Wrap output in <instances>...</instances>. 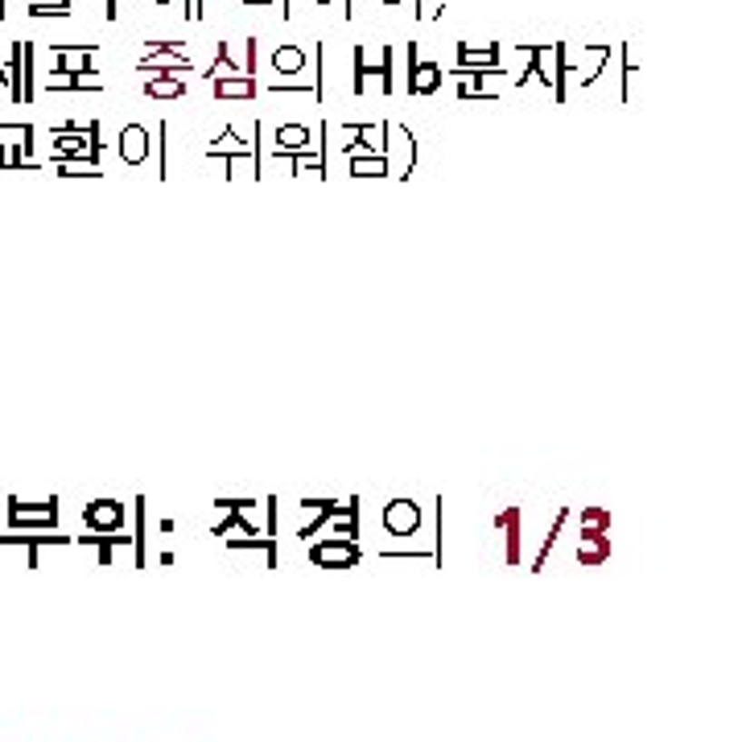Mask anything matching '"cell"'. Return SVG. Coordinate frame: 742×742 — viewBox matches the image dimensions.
Here are the masks:
<instances>
[{
  "label": "cell",
  "mask_w": 742,
  "mask_h": 742,
  "mask_svg": "<svg viewBox=\"0 0 742 742\" xmlns=\"http://www.w3.org/2000/svg\"><path fill=\"white\" fill-rule=\"evenodd\" d=\"M29 157L21 149H13V144H0V170H29Z\"/></svg>",
  "instance_id": "d590c367"
},
{
  "label": "cell",
  "mask_w": 742,
  "mask_h": 742,
  "mask_svg": "<svg viewBox=\"0 0 742 742\" xmlns=\"http://www.w3.org/2000/svg\"><path fill=\"white\" fill-rule=\"evenodd\" d=\"M618 58H623V74H618V79H623V91H618V99H623V104H627V99H631V74H635V54H631V42H623V45H618Z\"/></svg>",
  "instance_id": "836d02e7"
},
{
  "label": "cell",
  "mask_w": 742,
  "mask_h": 742,
  "mask_svg": "<svg viewBox=\"0 0 742 742\" xmlns=\"http://www.w3.org/2000/svg\"><path fill=\"white\" fill-rule=\"evenodd\" d=\"M232 74H243V66L232 58V42H215V63L206 71V79H232Z\"/></svg>",
  "instance_id": "83f0119b"
},
{
  "label": "cell",
  "mask_w": 742,
  "mask_h": 742,
  "mask_svg": "<svg viewBox=\"0 0 742 742\" xmlns=\"http://www.w3.org/2000/svg\"><path fill=\"white\" fill-rule=\"evenodd\" d=\"M351 54H355V79H351V87H355V95H363V91H367V79H371V74L380 79V63H371L367 45H355Z\"/></svg>",
  "instance_id": "f546056e"
},
{
  "label": "cell",
  "mask_w": 742,
  "mask_h": 742,
  "mask_svg": "<svg viewBox=\"0 0 742 742\" xmlns=\"http://www.w3.org/2000/svg\"><path fill=\"white\" fill-rule=\"evenodd\" d=\"M165 133H170V128L157 124V178H170V162H165V149H170V144H165Z\"/></svg>",
  "instance_id": "ab89813d"
},
{
  "label": "cell",
  "mask_w": 742,
  "mask_h": 742,
  "mask_svg": "<svg viewBox=\"0 0 742 742\" xmlns=\"http://www.w3.org/2000/svg\"><path fill=\"white\" fill-rule=\"evenodd\" d=\"M363 561V549L355 545V540H310V565H318V569H355V565Z\"/></svg>",
  "instance_id": "3957f363"
},
{
  "label": "cell",
  "mask_w": 742,
  "mask_h": 742,
  "mask_svg": "<svg viewBox=\"0 0 742 742\" xmlns=\"http://www.w3.org/2000/svg\"><path fill=\"white\" fill-rule=\"evenodd\" d=\"M347 170H351V178H392L388 157H376V153H351Z\"/></svg>",
  "instance_id": "ac0fdd59"
},
{
  "label": "cell",
  "mask_w": 742,
  "mask_h": 742,
  "mask_svg": "<svg viewBox=\"0 0 742 742\" xmlns=\"http://www.w3.org/2000/svg\"><path fill=\"white\" fill-rule=\"evenodd\" d=\"M256 91H260V83H256V74H232V79H215V99H256Z\"/></svg>",
  "instance_id": "d6986e66"
},
{
  "label": "cell",
  "mask_w": 742,
  "mask_h": 742,
  "mask_svg": "<svg viewBox=\"0 0 742 742\" xmlns=\"http://www.w3.org/2000/svg\"><path fill=\"white\" fill-rule=\"evenodd\" d=\"M227 532H243V537H260L248 511H223V519H219V524L211 528V537H227Z\"/></svg>",
  "instance_id": "f1b7e54d"
},
{
  "label": "cell",
  "mask_w": 742,
  "mask_h": 742,
  "mask_svg": "<svg viewBox=\"0 0 742 742\" xmlns=\"http://www.w3.org/2000/svg\"><path fill=\"white\" fill-rule=\"evenodd\" d=\"M83 524H87V532H124L128 508L116 500H91L83 503Z\"/></svg>",
  "instance_id": "52a82bcc"
},
{
  "label": "cell",
  "mask_w": 742,
  "mask_h": 742,
  "mask_svg": "<svg viewBox=\"0 0 742 742\" xmlns=\"http://www.w3.org/2000/svg\"><path fill=\"white\" fill-rule=\"evenodd\" d=\"M359 495H351L347 503H342V516H334V540H355L359 545Z\"/></svg>",
  "instance_id": "cb8c5ba5"
},
{
  "label": "cell",
  "mask_w": 742,
  "mask_h": 742,
  "mask_svg": "<svg viewBox=\"0 0 742 742\" xmlns=\"http://www.w3.org/2000/svg\"><path fill=\"white\" fill-rule=\"evenodd\" d=\"M144 95L149 99H182L186 95V79H182V74H149V79H144Z\"/></svg>",
  "instance_id": "44dd1931"
},
{
  "label": "cell",
  "mask_w": 742,
  "mask_h": 742,
  "mask_svg": "<svg viewBox=\"0 0 742 742\" xmlns=\"http://www.w3.org/2000/svg\"><path fill=\"white\" fill-rule=\"evenodd\" d=\"M272 71L277 74H302L305 71V50L302 45H293V42L277 45V50H272Z\"/></svg>",
  "instance_id": "484cf974"
},
{
  "label": "cell",
  "mask_w": 742,
  "mask_h": 742,
  "mask_svg": "<svg viewBox=\"0 0 742 742\" xmlns=\"http://www.w3.org/2000/svg\"><path fill=\"white\" fill-rule=\"evenodd\" d=\"M157 5H173V0H157Z\"/></svg>",
  "instance_id": "7dc6e473"
},
{
  "label": "cell",
  "mask_w": 742,
  "mask_h": 742,
  "mask_svg": "<svg viewBox=\"0 0 742 742\" xmlns=\"http://www.w3.org/2000/svg\"><path fill=\"white\" fill-rule=\"evenodd\" d=\"M297 508H305V511H331V508H339V500H313V495H305V500H297Z\"/></svg>",
  "instance_id": "60d3db41"
},
{
  "label": "cell",
  "mask_w": 742,
  "mask_h": 742,
  "mask_svg": "<svg viewBox=\"0 0 742 742\" xmlns=\"http://www.w3.org/2000/svg\"><path fill=\"white\" fill-rule=\"evenodd\" d=\"M215 508L219 511H252L256 503H252V500H215Z\"/></svg>",
  "instance_id": "b9f144b4"
},
{
  "label": "cell",
  "mask_w": 742,
  "mask_h": 742,
  "mask_svg": "<svg viewBox=\"0 0 742 742\" xmlns=\"http://www.w3.org/2000/svg\"><path fill=\"white\" fill-rule=\"evenodd\" d=\"M396 45H380V91H384V95H392V91H396V79H392V74H396Z\"/></svg>",
  "instance_id": "1f68e13d"
},
{
  "label": "cell",
  "mask_w": 742,
  "mask_h": 742,
  "mask_svg": "<svg viewBox=\"0 0 742 742\" xmlns=\"http://www.w3.org/2000/svg\"><path fill=\"white\" fill-rule=\"evenodd\" d=\"M71 0H29V17H71Z\"/></svg>",
  "instance_id": "d6a6232c"
},
{
  "label": "cell",
  "mask_w": 742,
  "mask_h": 742,
  "mask_svg": "<svg viewBox=\"0 0 742 742\" xmlns=\"http://www.w3.org/2000/svg\"><path fill=\"white\" fill-rule=\"evenodd\" d=\"M54 170H58V178H104L95 162H79V157H58Z\"/></svg>",
  "instance_id": "4dcf8cb0"
},
{
  "label": "cell",
  "mask_w": 742,
  "mask_h": 742,
  "mask_svg": "<svg viewBox=\"0 0 742 742\" xmlns=\"http://www.w3.org/2000/svg\"><path fill=\"white\" fill-rule=\"evenodd\" d=\"M243 5H256V9H264V5H272V0H243Z\"/></svg>",
  "instance_id": "f6af8a7d"
},
{
  "label": "cell",
  "mask_w": 742,
  "mask_h": 742,
  "mask_svg": "<svg viewBox=\"0 0 742 742\" xmlns=\"http://www.w3.org/2000/svg\"><path fill=\"white\" fill-rule=\"evenodd\" d=\"M91 54H95V42H83V45H54V58H58L54 71L95 74V71H91Z\"/></svg>",
  "instance_id": "9a60e30c"
},
{
  "label": "cell",
  "mask_w": 742,
  "mask_h": 742,
  "mask_svg": "<svg viewBox=\"0 0 742 742\" xmlns=\"http://www.w3.org/2000/svg\"><path fill=\"white\" fill-rule=\"evenodd\" d=\"M232 153H252V141H240V133L227 124L223 133H219V141L206 144V157H211V162H223V157H232Z\"/></svg>",
  "instance_id": "7402d4cb"
},
{
  "label": "cell",
  "mask_w": 742,
  "mask_h": 742,
  "mask_svg": "<svg viewBox=\"0 0 742 742\" xmlns=\"http://www.w3.org/2000/svg\"><path fill=\"white\" fill-rule=\"evenodd\" d=\"M491 524H495V532L503 537V565H508V569H516L519 557H524V511H519V503L495 511Z\"/></svg>",
  "instance_id": "5b68a950"
},
{
  "label": "cell",
  "mask_w": 742,
  "mask_h": 742,
  "mask_svg": "<svg viewBox=\"0 0 742 742\" xmlns=\"http://www.w3.org/2000/svg\"><path fill=\"white\" fill-rule=\"evenodd\" d=\"M313 5H334V0H313Z\"/></svg>",
  "instance_id": "bcb514c9"
},
{
  "label": "cell",
  "mask_w": 742,
  "mask_h": 742,
  "mask_svg": "<svg viewBox=\"0 0 742 742\" xmlns=\"http://www.w3.org/2000/svg\"><path fill=\"white\" fill-rule=\"evenodd\" d=\"M433 524H438V532H446V500H433ZM433 565H446V549H441V540L433 545Z\"/></svg>",
  "instance_id": "8d00e7d4"
},
{
  "label": "cell",
  "mask_w": 742,
  "mask_h": 742,
  "mask_svg": "<svg viewBox=\"0 0 742 742\" xmlns=\"http://www.w3.org/2000/svg\"><path fill=\"white\" fill-rule=\"evenodd\" d=\"M404 63H409V74H404V91L409 95H433L441 87V66L430 63V58H420L417 42L404 45Z\"/></svg>",
  "instance_id": "8992f818"
},
{
  "label": "cell",
  "mask_w": 742,
  "mask_h": 742,
  "mask_svg": "<svg viewBox=\"0 0 742 742\" xmlns=\"http://www.w3.org/2000/svg\"><path fill=\"white\" fill-rule=\"evenodd\" d=\"M569 74H573L569 42H553V45H549V83H553V99H557V104H565V99H569Z\"/></svg>",
  "instance_id": "7c38bea8"
},
{
  "label": "cell",
  "mask_w": 742,
  "mask_h": 742,
  "mask_svg": "<svg viewBox=\"0 0 742 742\" xmlns=\"http://www.w3.org/2000/svg\"><path fill=\"white\" fill-rule=\"evenodd\" d=\"M144 511H149V500L136 495L133 500V549H136V569L149 565V524H144Z\"/></svg>",
  "instance_id": "e0dca14e"
},
{
  "label": "cell",
  "mask_w": 742,
  "mask_h": 742,
  "mask_svg": "<svg viewBox=\"0 0 742 742\" xmlns=\"http://www.w3.org/2000/svg\"><path fill=\"white\" fill-rule=\"evenodd\" d=\"M351 153H376V157H384L388 153V120H380V124H359L355 141L342 144V157H351Z\"/></svg>",
  "instance_id": "5bb4252c"
},
{
  "label": "cell",
  "mask_w": 742,
  "mask_h": 742,
  "mask_svg": "<svg viewBox=\"0 0 742 742\" xmlns=\"http://www.w3.org/2000/svg\"><path fill=\"white\" fill-rule=\"evenodd\" d=\"M503 58V42H458V66L454 71H500Z\"/></svg>",
  "instance_id": "30bf717a"
},
{
  "label": "cell",
  "mask_w": 742,
  "mask_h": 742,
  "mask_svg": "<svg viewBox=\"0 0 742 742\" xmlns=\"http://www.w3.org/2000/svg\"><path fill=\"white\" fill-rule=\"evenodd\" d=\"M578 565L581 569H599L610 561V532L607 528H581L578 524Z\"/></svg>",
  "instance_id": "ba28073f"
},
{
  "label": "cell",
  "mask_w": 742,
  "mask_h": 742,
  "mask_svg": "<svg viewBox=\"0 0 742 742\" xmlns=\"http://www.w3.org/2000/svg\"><path fill=\"white\" fill-rule=\"evenodd\" d=\"M380 524H384L388 537H417L420 524H425V511H420V503L404 500V495H396V500L384 503V511H380Z\"/></svg>",
  "instance_id": "277c9868"
},
{
  "label": "cell",
  "mask_w": 742,
  "mask_h": 742,
  "mask_svg": "<svg viewBox=\"0 0 742 742\" xmlns=\"http://www.w3.org/2000/svg\"><path fill=\"white\" fill-rule=\"evenodd\" d=\"M388 136H396V141H388L384 157L401 153V162L392 165V178H412V165H417V136H412V128L409 124H388Z\"/></svg>",
  "instance_id": "8fae6325"
},
{
  "label": "cell",
  "mask_w": 742,
  "mask_h": 742,
  "mask_svg": "<svg viewBox=\"0 0 742 742\" xmlns=\"http://www.w3.org/2000/svg\"><path fill=\"white\" fill-rule=\"evenodd\" d=\"M264 516H269V519H264V537L277 540V532H281V500H277V495H269V500H264Z\"/></svg>",
  "instance_id": "74e56055"
},
{
  "label": "cell",
  "mask_w": 742,
  "mask_h": 742,
  "mask_svg": "<svg viewBox=\"0 0 742 742\" xmlns=\"http://www.w3.org/2000/svg\"><path fill=\"white\" fill-rule=\"evenodd\" d=\"M0 545H25L29 549V569H37V557H42L45 545H71V537H58V532H29V528H17L13 537H0Z\"/></svg>",
  "instance_id": "4fadbf2b"
},
{
  "label": "cell",
  "mask_w": 742,
  "mask_h": 742,
  "mask_svg": "<svg viewBox=\"0 0 742 742\" xmlns=\"http://www.w3.org/2000/svg\"><path fill=\"white\" fill-rule=\"evenodd\" d=\"M9 528L17 532V528H45V532H54L58 528V495H50V500L42 503H21L17 495H9Z\"/></svg>",
  "instance_id": "7a4b0ae2"
},
{
  "label": "cell",
  "mask_w": 742,
  "mask_h": 742,
  "mask_svg": "<svg viewBox=\"0 0 742 742\" xmlns=\"http://www.w3.org/2000/svg\"><path fill=\"white\" fill-rule=\"evenodd\" d=\"M227 549H260L264 553V561H269V569H281V545L272 537H227Z\"/></svg>",
  "instance_id": "603a6c76"
},
{
  "label": "cell",
  "mask_w": 742,
  "mask_h": 742,
  "mask_svg": "<svg viewBox=\"0 0 742 742\" xmlns=\"http://www.w3.org/2000/svg\"><path fill=\"white\" fill-rule=\"evenodd\" d=\"M182 9H186L190 21H198V17H203V0H182Z\"/></svg>",
  "instance_id": "ee69618b"
},
{
  "label": "cell",
  "mask_w": 742,
  "mask_h": 742,
  "mask_svg": "<svg viewBox=\"0 0 742 742\" xmlns=\"http://www.w3.org/2000/svg\"><path fill=\"white\" fill-rule=\"evenodd\" d=\"M380 5L396 9V5H404V0H380ZM412 17H425V0H412Z\"/></svg>",
  "instance_id": "7bdbcfd3"
},
{
  "label": "cell",
  "mask_w": 742,
  "mask_h": 742,
  "mask_svg": "<svg viewBox=\"0 0 742 742\" xmlns=\"http://www.w3.org/2000/svg\"><path fill=\"white\" fill-rule=\"evenodd\" d=\"M322 66H326V50H322V42H318V45H313V99L326 95V87H322Z\"/></svg>",
  "instance_id": "f35d334b"
},
{
  "label": "cell",
  "mask_w": 742,
  "mask_h": 742,
  "mask_svg": "<svg viewBox=\"0 0 742 742\" xmlns=\"http://www.w3.org/2000/svg\"><path fill=\"white\" fill-rule=\"evenodd\" d=\"M149 128L144 124H124L116 136V153H120V162L128 165V170H141V165H149Z\"/></svg>",
  "instance_id": "9c48e42d"
},
{
  "label": "cell",
  "mask_w": 742,
  "mask_h": 742,
  "mask_svg": "<svg viewBox=\"0 0 742 742\" xmlns=\"http://www.w3.org/2000/svg\"><path fill=\"white\" fill-rule=\"evenodd\" d=\"M136 71L141 74H194V58L186 54L182 42H144V54L136 58Z\"/></svg>",
  "instance_id": "6da1fadb"
},
{
  "label": "cell",
  "mask_w": 742,
  "mask_h": 742,
  "mask_svg": "<svg viewBox=\"0 0 742 742\" xmlns=\"http://www.w3.org/2000/svg\"><path fill=\"white\" fill-rule=\"evenodd\" d=\"M578 524L581 528H607V532H610V511L599 508V503H590V508L578 511Z\"/></svg>",
  "instance_id": "e575fe53"
},
{
  "label": "cell",
  "mask_w": 742,
  "mask_h": 742,
  "mask_svg": "<svg viewBox=\"0 0 742 742\" xmlns=\"http://www.w3.org/2000/svg\"><path fill=\"white\" fill-rule=\"evenodd\" d=\"M133 537H124V532H91V537H79V545H95L99 553V569H108L112 561H116V549L128 545Z\"/></svg>",
  "instance_id": "ffe728a7"
},
{
  "label": "cell",
  "mask_w": 742,
  "mask_h": 742,
  "mask_svg": "<svg viewBox=\"0 0 742 742\" xmlns=\"http://www.w3.org/2000/svg\"><path fill=\"white\" fill-rule=\"evenodd\" d=\"M313 136L305 124H277V133H272V153H305L313 149Z\"/></svg>",
  "instance_id": "2e32d148"
},
{
  "label": "cell",
  "mask_w": 742,
  "mask_h": 742,
  "mask_svg": "<svg viewBox=\"0 0 742 742\" xmlns=\"http://www.w3.org/2000/svg\"><path fill=\"white\" fill-rule=\"evenodd\" d=\"M45 91H99V79H83V74H71V71H50L42 79Z\"/></svg>",
  "instance_id": "4316f807"
},
{
  "label": "cell",
  "mask_w": 742,
  "mask_h": 742,
  "mask_svg": "<svg viewBox=\"0 0 742 742\" xmlns=\"http://www.w3.org/2000/svg\"><path fill=\"white\" fill-rule=\"evenodd\" d=\"M569 516H573L569 508H557V516H553V528H549V532H545V540H540V553L532 557V573H540V569H545L549 553H553V549H557V537H561V528L569 524Z\"/></svg>",
  "instance_id": "d4e9b609"
}]
</instances>
